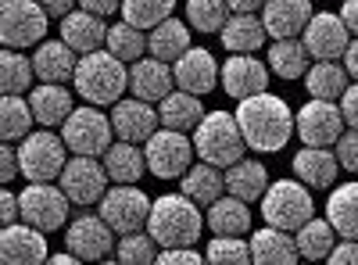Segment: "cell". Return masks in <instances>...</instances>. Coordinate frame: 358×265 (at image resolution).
I'll return each mask as SVG.
<instances>
[{"mask_svg": "<svg viewBox=\"0 0 358 265\" xmlns=\"http://www.w3.org/2000/svg\"><path fill=\"white\" fill-rule=\"evenodd\" d=\"M158 115H162V126L179 129V133H194L208 111H204V104H201L197 94H190V90H172V94L158 104Z\"/></svg>", "mask_w": 358, "mask_h": 265, "instance_id": "28", "label": "cell"}, {"mask_svg": "<svg viewBox=\"0 0 358 265\" xmlns=\"http://www.w3.org/2000/svg\"><path fill=\"white\" fill-rule=\"evenodd\" d=\"M36 126V115H33V104L22 94H4L0 101V136L4 140H25Z\"/></svg>", "mask_w": 358, "mask_h": 265, "instance_id": "38", "label": "cell"}, {"mask_svg": "<svg viewBox=\"0 0 358 265\" xmlns=\"http://www.w3.org/2000/svg\"><path fill=\"white\" fill-rule=\"evenodd\" d=\"M190 22H179V18H165L158 22L151 33H147V54L162 57V62H179L187 50H190Z\"/></svg>", "mask_w": 358, "mask_h": 265, "instance_id": "27", "label": "cell"}, {"mask_svg": "<svg viewBox=\"0 0 358 265\" xmlns=\"http://www.w3.org/2000/svg\"><path fill=\"white\" fill-rule=\"evenodd\" d=\"M297 258V241L290 237V229H280V226H268L265 229H255L251 233V262H262V265H294Z\"/></svg>", "mask_w": 358, "mask_h": 265, "instance_id": "25", "label": "cell"}, {"mask_svg": "<svg viewBox=\"0 0 358 265\" xmlns=\"http://www.w3.org/2000/svg\"><path fill=\"white\" fill-rule=\"evenodd\" d=\"M204 222L208 219L201 215V204L179 190V194H165L151 204L147 233L158 241V248H194Z\"/></svg>", "mask_w": 358, "mask_h": 265, "instance_id": "2", "label": "cell"}, {"mask_svg": "<svg viewBox=\"0 0 358 265\" xmlns=\"http://www.w3.org/2000/svg\"><path fill=\"white\" fill-rule=\"evenodd\" d=\"M33 65H36L40 83H65V79H76L79 54L65 40H43L33 54Z\"/></svg>", "mask_w": 358, "mask_h": 265, "instance_id": "24", "label": "cell"}, {"mask_svg": "<svg viewBox=\"0 0 358 265\" xmlns=\"http://www.w3.org/2000/svg\"><path fill=\"white\" fill-rule=\"evenodd\" d=\"M108 176H111V183H140V176L147 169V155L140 151V143L133 140H118L111 143L108 151L101 155Z\"/></svg>", "mask_w": 358, "mask_h": 265, "instance_id": "30", "label": "cell"}, {"mask_svg": "<svg viewBox=\"0 0 358 265\" xmlns=\"http://www.w3.org/2000/svg\"><path fill=\"white\" fill-rule=\"evenodd\" d=\"M341 62H344V69H348V76L358 83V36L348 43V50H344V57H341Z\"/></svg>", "mask_w": 358, "mask_h": 265, "instance_id": "53", "label": "cell"}, {"mask_svg": "<svg viewBox=\"0 0 358 265\" xmlns=\"http://www.w3.org/2000/svg\"><path fill=\"white\" fill-rule=\"evenodd\" d=\"M172 11H176V0H122L118 15L140 29H155L158 22L172 18Z\"/></svg>", "mask_w": 358, "mask_h": 265, "instance_id": "42", "label": "cell"}, {"mask_svg": "<svg viewBox=\"0 0 358 265\" xmlns=\"http://www.w3.org/2000/svg\"><path fill=\"white\" fill-rule=\"evenodd\" d=\"M79 8L86 11H94V15H115V11H122V0H79Z\"/></svg>", "mask_w": 358, "mask_h": 265, "instance_id": "51", "label": "cell"}, {"mask_svg": "<svg viewBox=\"0 0 358 265\" xmlns=\"http://www.w3.org/2000/svg\"><path fill=\"white\" fill-rule=\"evenodd\" d=\"M62 136H65V143H69L72 155L101 158L108 147H111L115 126H111V119H108L97 104H83V108H76L69 119L62 122Z\"/></svg>", "mask_w": 358, "mask_h": 265, "instance_id": "8", "label": "cell"}, {"mask_svg": "<svg viewBox=\"0 0 358 265\" xmlns=\"http://www.w3.org/2000/svg\"><path fill=\"white\" fill-rule=\"evenodd\" d=\"M294 241H297V255L308 258V262H322L330 258V251L337 248V229L330 219H308L301 229H294Z\"/></svg>", "mask_w": 358, "mask_h": 265, "instance_id": "36", "label": "cell"}, {"mask_svg": "<svg viewBox=\"0 0 358 265\" xmlns=\"http://www.w3.org/2000/svg\"><path fill=\"white\" fill-rule=\"evenodd\" d=\"M326 219L334 222L337 237L358 241V183H341L326 201Z\"/></svg>", "mask_w": 358, "mask_h": 265, "instance_id": "35", "label": "cell"}, {"mask_svg": "<svg viewBox=\"0 0 358 265\" xmlns=\"http://www.w3.org/2000/svg\"><path fill=\"white\" fill-rule=\"evenodd\" d=\"M226 4H229L233 11H262L265 0H226Z\"/></svg>", "mask_w": 358, "mask_h": 265, "instance_id": "55", "label": "cell"}, {"mask_svg": "<svg viewBox=\"0 0 358 265\" xmlns=\"http://www.w3.org/2000/svg\"><path fill=\"white\" fill-rule=\"evenodd\" d=\"M115 229L104 222V215H76L69 226H65V248L79 258V262H101V258H111V248H115Z\"/></svg>", "mask_w": 358, "mask_h": 265, "instance_id": "14", "label": "cell"}, {"mask_svg": "<svg viewBox=\"0 0 358 265\" xmlns=\"http://www.w3.org/2000/svg\"><path fill=\"white\" fill-rule=\"evenodd\" d=\"M208 262H236V265H244L251 262V241H244L241 233H215V241H208V251H204Z\"/></svg>", "mask_w": 358, "mask_h": 265, "instance_id": "44", "label": "cell"}, {"mask_svg": "<svg viewBox=\"0 0 358 265\" xmlns=\"http://www.w3.org/2000/svg\"><path fill=\"white\" fill-rule=\"evenodd\" d=\"M236 122H241V133L248 140L251 151L258 155H276L280 147L290 143V136L297 133L294 129V111L283 97H273V94H255V97H244L236 104Z\"/></svg>", "mask_w": 358, "mask_h": 265, "instance_id": "1", "label": "cell"}, {"mask_svg": "<svg viewBox=\"0 0 358 265\" xmlns=\"http://www.w3.org/2000/svg\"><path fill=\"white\" fill-rule=\"evenodd\" d=\"M40 4L47 8V15H50V18H65V15H72V11H76L79 0H40Z\"/></svg>", "mask_w": 358, "mask_h": 265, "instance_id": "52", "label": "cell"}, {"mask_svg": "<svg viewBox=\"0 0 358 265\" xmlns=\"http://www.w3.org/2000/svg\"><path fill=\"white\" fill-rule=\"evenodd\" d=\"M351 40H355L351 29L334 11H315L305 25V33H301V43L308 47V54L315 62H341Z\"/></svg>", "mask_w": 358, "mask_h": 265, "instance_id": "15", "label": "cell"}, {"mask_svg": "<svg viewBox=\"0 0 358 265\" xmlns=\"http://www.w3.org/2000/svg\"><path fill=\"white\" fill-rule=\"evenodd\" d=\"M194 151L201 162H212L219 169H229L248 155V140L241 133V122L229 111H208L201 126L194 129Z\"/></svg>", "mask_w": 358, "mask_h": 265, "instance_id": "4", "label": "cell"}, {"mask_svg": "<svg viewBox=\"0 0 358 265\" xmlns=\"http://www.w3.org/2000/svg\"><path fill=\"white\" fill-rule=\"evenodd\" d=\"M111 126L118 140H133V143H147L158 126H162V115L151 101H140V97H126V101H115L111 104Z\"/></svg>", "mask_w": 358, "mask_h": 265, "instance_id": "16", "label": "cell"}, {"mask_svg": "<svg viewBox=\"0 0 358 265\" xmlns=\"http://www.w3.org/2000/svg\"><path fill=\"white\" fill-rule=\"evenodd\" d=\"M176 86V72L169 62H162V57H140V62L129 65V90L133 97L140 101H151V104H162Z\"/></svg>", "mask_w": 358, "mask_h": 265, "instance_id": "19", "label": "cell"}, {"mask_svg": "<svg viewBox=\"0 0 358 265\" xmlns=\"http://www.w3.org/2000/svg\"><path fill=\"white\" fill-rule=\"evenodd\" d=\"M308 47L290 36V40H273V47H268V69H273V76L280 79H301L312 65H308Z\"/></svg>", "mask_w": 358, "mask_h": 265, "instance_id": "37", "label": "cell"}, {"mask_svg": "<svg viewBox=\"0 0 358 265\" xmlns=\"http://www.w3.org/2000/svg\"><path fill=\"white\" fill-rule=\"evenodd\" d=\"M268 40V29L255 11H233L222 25V47L229 54H255Z\"/></svg>", "mask_w": 358, "mask_h": 265, "instance_id": "26", "label": "cell"}, {"mask_svg": "<svg viewBox=\"0 0 358 265\" xmlns=\"http://www.w3.org/2000/svg\"><path fill=\"white\" fill-rule=\"evenodd\" d=\"M36 79V65L33 57H25L22 50L4 47V57H0V90L4 94H25Z\"/></svg>", "mask_w": 358, "mask_h": 265, "instance_id": "39", "label": "cell"}, {"mask_svg": "<svg viewBox=\"0 0 358 265\" xmlns=\"http://www.w3.org/2000/svg\"><path fill=\"white\" fill-rule=\"evenodd\" d=\"M179 190H183L187 197H194L197 204H212L226 190V176L212 162H197V165H190L183 176H179Z\"/></svg>", "mask_w": 358, "mask_h": 265, "instance_id": "31", "label": "cell"}, {"mask_svg": "<svg viewBox=\"0 0 358 265\" xmlns=\"http://www.w3.org/2000/svg\"><path fill=\"white\" fill-rule=\"evenodd\" d=\"M312 15H315L312 0H265L262 4V22H265V29H268L273 40L301 36Z\"/></svg>", "mask_w": 358, "mask_h": 265, "instance_id": "21", "label": "cell"}, {"mask_svg": "<svg viewBox=\"0 0 358 265\" xmlns=\"http://www.w3.org/2000/svg\"><path fill=\"white\" fill-rule=\"evenodd\" d=\"M15 176H22V162H18V151L11 147V140L0 147V180L4 183H15Z\"/></svg>", "mask_w": 358, "mask_h": 265, "instance_id": "47", "label": "cell"}, {"mask_svg": "<svg viewBox=\"0 0 358 265\" xmlns=\"http://www.w3.org/2000/svg\"><path fill=\"white\" fill-rule=\"evenodd\" d=\"M108 169L104 162L90 158V155H76L69 158V165L62 169V176H57V187H62L69 194L72 204H79V208H86V204H94L108 194Z\"/></svg>", "mask_w": 358, "mask_h": 265, "instance_id": "13", "label": "cell"}, {"mask_svg": "<svg viewBox=\"0 0 358 265\" xmlns=\"http://www.w3.org/2000/svg\"><path fill=\"white\" fill-rule=\"evenodd\" d=\"M341 111H344V122H348L351 129H358V83H351L348 90H344V97H341Z\"/></svg>", "mask_w": 358, "mask_h": 265, "instance_id": "48", "label": "cell"}, {"mask_svg": "<svg viewBox=\"0 0 358 265\" xmlns=\"http://www.w3.org/2000/svg\"><path fill=\"white\" fill-rule=\"evenodd\" d=\"M29 104H33V115L40 126H62L72 108V94L65 90V83H40L33 94H29Z\"/></svg>", "mask_w": 358, "mask_h": 265, "instance_id": "29", "label": "cell"}, {"mask_svg": "<svg viewBox=\"0 0 358 265\" xmlns=\"http://www.w3.org/2000/svg\"><path fill=\"white\" fill-rule=\"evenodd\" d=\"M0 219H4V226H11V222H18L22 219V204H18V194H11V190H4V197H0Z\"/></svg>", "mask_w": 358, "mask_h": 265, "instance_id": "50", "label": "cell"}, {"mask_svg": "<svg viewBox=\"0 0 358 265\" xmlns=\"http://www.w3.org/2000/svg\"><path fill=\"white\" fill-rule=\"evenodd\" d=\"M337 169H341V162H337V151H330V147H308L305 143L294 155V176L312 190H330L337 180Z\"/></svg>", "mask_w": 358, "mask_h": 265, "instance_id": "23", "label": "cell"}, {"mask_svg": "<svg viewBox=\"0 0 358 265\" xmlns=\"http://www.w3.org/2000/svg\"><path fill=\"white\" fill-rule=\"evenodd\" d=\"M204 219H208V226H212V233H241L244 237V233L251 229V201L226 194V197L208 204Z\"/></svg>", "mask_w": 358, "mask_h": 265, "instance_id": "33", "label": "cell"}, {"mask_svg": "<svg viewBox=\"0 0 358 265\" xmlns=\"http://www.w3.org/2000/svg\"><path fill=\"white\" fill-rule=\"evenodd\" d=\"M204 255H197V248H162L158 262L162 265H197Z\"/></svg>", "mask_w": 358, "mask_h": 265, "instance_id": "46", "label": "cell"}, {"mask_svg": "<svg viewBox=\"0 0 358 265\" xmlns=\"http://www.w3.org/2000/svg\"><path fill=\"white\" fill-rule=\"evenodd\" d=\"M312 187H305L301 180H280L268 183V190L262 194V219L268 226L280 229H301L312 215H315V201L308 194Z\"/></svg>", "mask_w": 358, "mask_h": 265, "instance_id": "5", "label": "cell"}, {"mask_svg": "<svg viewBox=\"0 0 358 265\" xmlns=\"http://www.w3.org/2000/svg\"><path fill=\"white\" fill-rule=\"evenodd\" d=\"M341 18H344V25L351 29V36H358V0H344Z\"/></svg>", "mask_w": 358, "mask_h": 265, "instance_id": "54", "label": "cell"}, {"mask_svg": "<svg viewBox=\"0 0 358 265\" xmlns=\"http://www.w3.org/2000/svg\"><path fill=\"white\" fill-rule=\"evenodd\" d=\"M294 129L308 147H330L341 140V133L348 129L344 122V111H341V101H305L294 115Z\"/></svg>", "mask_w": 358, "mask_h": 265, "instance_id": "11", "label": "cell"}, {"mask_svg": "<svg viewBox=\"0 0 358 265\" xmlns=\"http://www.w3.org/2000/svg\"><path fill=\"white\" fill-rule=\"evenodd\" d=\"M326 262H334V265H358V241H341L334 251H330V258Z\"/></svg>", "mask_w": 358, "mask_h": 265, "instance_id": "49", "label": "cell"}, {"mask_svg": "<svg viewBox=\"0 0 358 265\" xmlns=\"http://www.w3.org/2000/svg\"><path fill=\"white\" fill-rule=\"evenodd\" d=\"M115 57H122L126 65H133V62H140V57L147 54V36H143V29L140 25H133V22H118V25H111L108 29V43H104Z\"/></svg>", "mask_w": 358, "mask_h": 265, "instance_id": "40", "label": "cell"}, {"mask_svg": "<svg viewBox=\"0 0 358 265\" xmlns=\"http://www.w3.org/2000/svg\"><path fill=\"white\" fill-rule=\"evenodd\" d=\"M172 72H176L179 90H190L197 97L212 94L219 86V62L212 57V50H204V47H190L179 62H172Z\"/></svg>", "mask_w": 358, "mask_h": 265, "instance_id": "18", "label": "cell"}, {"mask_svg": "<svg viewBox=\"0 0 358 265\" xmlns=\"http://www.w3.org/2000/svg\"><path fill=\"white\" fill-rule=\"evenodd\" d=\"M143 155H147V169H151L158 180H179V176L194 165L197 151H194V140L187 133L162 126L151 140H147Z\"/></svg>", "mask_w": 358, "mask_h": 265, "instance_id": "10", "label": "cell"}, {"mask_svg": "<svg viewBox=\"0 0 358 265\" xmlns=\"http://www.w3.org/2000/svg\"><path fill=\"white\" fill-rule=\"evenodd\" d=\"M115 258L126 262V265H147V262H158V241L151 237L147 229L136 233H122L115 248Z\"/></svg>", "mask_w": 358, "mask_h": 265, "instance_id": "43", "label": "cell"}, {"mask_svg": "<svg viewBox=\"0 0 358 265\" xmlns=\"http://www.w3.org/2000/svg\"><path fill=\"white\" fill-rule=\"evenodd\" d=\"M47 8L40 0H4L0 4V43L11 50L40 47L47 36Z\"/></svg>", "mask_w": 358, "mask_h": 265, "instance_id": "7", "label": "cell"}, {"mask_svg": "<svg viewBox=\"0 0 358 265\" xmlns=\"http://www.w3.org/2000/svg\"><path fill=\"white\" fill-rule=\"evenodd\" d=\"M0 258H4L8 265H36V262H47L50 251H47V233L33 222H11L4 226V233H0Z\"/></svg>", "mask_w": 358, "mask_h": 265, "instance_id": "17", "label": "cell"}, {"mask_svg": "<svg viewBox=\"0 0 358 265\" xmlns=\"http://www.w3.org/2000/svg\"><path fill=\"white\" fill-rule=\"evenodd\" d=\"M50 262H57V265H69V262H79L72 251H57V255H50Z\"/></svg>", "mask_w": 358, "mask_h": 265, "instance_id": "56", "label": "cell"}, {"mask_svg": "<svg viewBox=\"0 0 358 265\" xmlns=\"http://www.w3.org/2000/svg\"><path fill=\"white\" fill-rule=\"evenodd\" d=\"M337 162L344 172H358V129H344L337 140Z\"/></svg>", "mask_w": 358, "mask_h": 265, "instance_id": "45", "label": "cell"}, {"mask_svg": "<svg viewBox=\"0 0 358 265\" xmlns=\"http://www.w3.org/2000/svg\"><path fill=\"white\" fill-rule=\"evenodd\" d=\"M151 197H147L136 183H115L108 187V194L101 197V215L104 222L122 237V233H136L147 229V219H151Z\"/></svg>", "mask_w": 358, "mask_h": 265, "instance_id": "9", "label": "cell"}, {"mask_svg": "<svg viewBox=\"0 0 358 265\" xmlns=\"http://www.w3.org/2000/svg\"><path fill=\"white\" fill-rule=\"evenodd\" d=\"M305 86H308V97L341 101L344 90L351 86V76H348L344 62H315V65L305 72Z\"/></svg>", "mask_w": 358, "mask_h": 265, "instance_id": "34", "label": "cell"}, {"mask_svg": "<svg viewBox=\"0 0 358 265\" xmlns=\"http://www.w3.org/2000/svg\"><path fill=\"white\" fill-rule=\"evenodd\" d=\"M268 190V172L262 162L255 158H241L226 169V194L233 197H244V201H262V194Z\"/></svg>", "mask_w": 358, "mask_h": 265, "instance_id": "32", "label": "cell"}, {"mask_svg": "<svg viewBox=\"0 0 358 265\" xmlns=\"http://www.w3.org/2000/svg\"><path fill=\"white\" fill-rule=\"evenodd\" d=\"M229 15H233V8L226 0H187V22L197 33H222Z\"/></svg>", "mask_w": 358, "mask_h": 265, "instance_id": "41", "label": "cell"}, {"mask_svg": "<svg viewBox=\"0 0 358 265\" xmlns=\"http://www.w3.org/2000/svg\"><path fill=\"white\" fill-rule=\"evenodd\" d=\"M76 90L86 104H115L122 101V94L129 90V69L122 57H115L108 47L94 50V54H83L79 57V69H76Z\"/></svg>", "mask_w": 358, "mask_h": 265, "instance_id": "3", "label": "cell"}, {"mask_svg": "<svg viewBox=\"0 0 358 265\" xmlns=\"http://www.w3.org/2000/svg\"><path fill=\"white\" fill-rule=\"evenodd\" d=\"M268 65H262L255 54H233L229 62L222 65V90L236 101L244 97H255V94H265L268 86Z\"/></svg>", "mask_w": 358, "mask_h": 265, "instance_id": "20", "label": "cell"}, {"mask_svg": "<svg viewBox=\"0 0 358 265\" xmlns=\"http://www.w3.org/2000/svg\"><path fill=\"white\" fill-rule=\"evenodd\" d=\"M62 40H65L79 57H83V54H94V50H101V47L108 43V25H104L101 15L79 8V11H72V15L62 18Z\"/></svg>", "mask_w": 358, "mask_h": 265, "instance_id": "22", "label": "cell"}, {"mask_svg": "<svg viewBox=\"0 0 358 265\" xmlns=\"http://www.w3.org/2000/svg\"><path fill=\"white\" fill-rule=\"evenodd\" d=\"M18 204H22V219L40 226L43 233H54L69 226V194L54 183H29L22 194H18Z\"/></svg>", "mask_w": 358, "mask_h": 265, "instance_id": "12", "label": "cell"}, {"mask_svg": "<svg viewBox=\"0 0 358 265\" xmlns=\"http://www.w3.org/2000/svg\"><path fill=\"white\" fill-rule=\"evenodd\" d=\"M18 162L29 183H54L69 165V143L50 129H33L18 147Z\"/></svg>", "mask_w": 358, "mask_h": 265, "instance_id": "6", "label": "cell"}]
</instances>
